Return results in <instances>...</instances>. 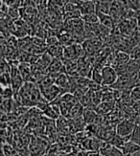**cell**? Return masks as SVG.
Listing matches in <instances>:
<instances>
[{
  "mask_svg": "<svg viewBox=\"0 0 140 156\" xmlns=\"http://www.w3.org/2000/svg\"><path fill=\"white\" fill-rule=\"evenodd\" d=\"M135 126H136V124L133 123L131 120H128V119L123 120L116 126V128H115L116 134L125 138L126 141L128 142L130 141V137L131 133L133 132V130H135Z\"/></svg>",
  "mask_w": 140,
  "mask_h": 156,
  "instance_id": "7a4b0ae2",
  "label": "cell"
},
{
  "mask_svg": "<svg viewBox=\"0 0 140 156\" xmlns=\"http://www.w3.org/2000/svg\"><path fill=\"white\" fill-rule=\"evenodd\" d=\"M95 2L102 3V4H111L114 0H94Z\"/></svg>",
  "mask_w": 140,
  "mask_h": 156,
  "instance_id": "44dd1931",
  "label": "cell"
},
{
  "mask_svg": "<svg viewBox=\"0 0 140 156\" xmlns=\"http://www.w3.org/2000/svg\"><path fill=\"white\" fill-rule=\"evenodd\" d=\"M121 151H123L124 155L131 156L132 154H135V152L140 151V146L135 144V143H133V142H131V141H128L125 143V145L122 147Z\"/></svg>",
  "mask_w": 140,
  "mask_h": 156,
  "instance_id": "ba28073f",
  "label": "cell"
},
{
  "mask_svg": "<svg viewBox=\"0 0 140 156\" xmlns=\"http://www.w3.org/2000/svg\"><path fill=\"white\" fill-rule=\"evenodd\" d=\"M80 12L82 16L90 15V13H96V4L94 0H85L80 6Z\"/></svg>",
  "mask_w": 140,
  "mask_h": 156,
  "instance_id": "8992f818",
  "label": "cell"
},
{
  "mask_svg": "<svg viewBox=\"0 0 140 156\" xmlns=\"http://www.w3.org/2000/svg\"><path fill=\"white\" fill-rule=\"evenodd\" d=\"M16 1L17 0H2V3L8 7H12L13 5H15L16 3Z\"/></svg>",
  "mask_w": 140,
  "mask_h": 156,
  "instance_id": "ffe728a7",
  "label": "cell"
},
{
  "mask_svg": "<svg viewBox=\"0 0 140 156\" xmlns=\"http://www.w3.org/2000/svg\"><path fill=\"white\" fill-rule=\"evenodd\" d=\"M131 59V55L129 53L118 52L115 56V64H128Z\"/></svg>",
  "mask_w": 140,
  "mask_h": 156,
  "instance_id": "30bf717a",
  "label": "cell"
},
{
  "mask_svg": "<svg viewBox=\"0 0 140 156\" xmlns=\"http://www.w3.org/2000/svg\"><path fill=\"white\" fill-rule=\"evenodd\" d=\"M130 141L140 146V126L139 125H136L135 130H133V132L131 133L130 137Z\"/></svg>",
  "mask_w": 140,
  "mask_h": 156,
  "instance_id": "e0dca14e",
  "label": "cell"
},
{
  "mask_svg": "<svg viewBox=\"0 0 140 156\" xmlns=\"http://www.w3.org/2000/svg\"><path fill=\"white\" fill-rule=\"evenodd\" d=\"M15 91L13 89L12 86H8V87H2V100H6V99H13L15 97Z\"/></svg>",
  "mask_w": 140,
  "mask_h": 156,
  "instance_id": "9a60e30c",
  "label": "cell"
},
{
  "mask_svg": "<svg viewBox=\"0 0 140 156\" xmlns=\"http://www.w3.org/2000/svg\"><path fill=\"white\" fill-rule=\"evenodd\" d=\"M98 16H99V20L101 24L106 27V29L109 28H112L113 27V19L109 15H106V13H102V12H96Z\"/></svg>",
  "mask_w": 140,
  "mask_h": 156,
  "instance_id": "9c48e42d",
  "label": "cell"
},
{
  "mask_svg": "<svg viewBox=\"0 0 140 156\" xmlns=\"http://www.w3.org/2000/svg\"><path fill=\"white\" fill-rule=\"evenodd\" d=\"M138 125L140 126V116H139V123H138Z\"/></svg>",
  "mask_w": 140,
  "mask_h": 156,
  "instance_id": "4316f807",
  "label": "cell"
},
{
  "mask_svg": "<svg viewBox=\"0 0 140 156\" xmlns=\"http://www.w3.org/2000/svg\"><path fill=\"white\" fill-rule=\"evenodd\" d=\"M99 152L102 156H123V151L120 148L112 146L109 142H103Z\"/></svg>",
  "mask_w": 140,
  "mask_h": 156,
  "instance_id": "5b68a950",
  "label": "cell"
},
{
  "mask_svg": "<svg viewBox=\"0 0 140 156\" xmlns=\"http://www.w3.org/2000/svg\"><path fill=\"white\" fill-rule=\"evenodd\" d=\"M11 81H12V87L14 89L15 93H18V91L20 90V88L24 84V79L21 75L20 71H19L18 67H12L11 71Z\"/></svg>",
  "mask_w": 140,
  "mask_h": 156,
  "instance_id": "277c9868",
  "label": "cell"
},
{
  "mask_svg": "<svg viewBox=\"0 0 140 156\" xmlns=\"http://www.w3.org/2000/svg\"><path fill=\"white\" fill-rule=\"evenodd\" d=\"M83 118L85 122V124L90 125V124H96L97 119L99 118V116H98V114L95 112V110H93L92 108L86 107L84 109Z\"/></svg>",
  "mask_w": 140,
  "mask_h": 156,
  "instance_id": "52a82bcc",
  "label": "cell"
},
{
  "mask_svg": "<svg viewBox=\"0 0 140 156\" xmlns=\"http://www.w3.org/2000/svg\"><path fill=\"white\" fill-rule=\"evenodd\" d=\"M4 156H15L17 151H16L15 147H13L9 144H2V152Z\"/></svg>",
  "mask_w": 140,
  "mask_h": 156,
  "instance_id": "4fadbf2b",
  "label": "cell"
},
{
  "mask_svg": "<svg viewBox=\"0 0 140 156\" xmlns=\"http://www.w3.org/2000/svg\"><path fill=\"white\" fill-rule=\"evenodd\" d=\"M16 103L26 107H34L45 98L42 96L41 88L33 81H25L18 93L13 98Z\"/></svg>",
  "mask_w": 140,
  "mask_h": 156,
  "instance_id": "6da1fadb",
  "label": "cell"
},
{
  "mask_svg": "<svg viewBox=\"0 0 140 156\" xmlns=\"http://www.w3.org/2000/svg\"><path fill=\"white\" fill-rule=\"evenodd\" d=\"M69 1H70V0H58V2H59V4H61L62 6H63V5L65 6Z\"/></svg>",
  "mask_w": 140,
  "mask_h": 156,
  "instance_id": "603a6c76",
  "label": "cell"
},
{
  "mask_svg": "<svg viewBox=\"0 0 140 156\" xmlns=\"http://www.w3.org/2000/svg\"><path fill=\"white\" fill-rule=\"evenodd\" d=\"M138 2H139V9H140V0H138Z\"/></svg>",
  "mask_w": 140,
  "mask_h": 156,
  "instance_id": "83f0119b",
  "label": "cell"
},
{
  "mask_svg": "<svg viewBox=\"0 0 140 156\" xmlns=\"http://www.w3.org/2000/svg\"><path fill=\"white\" fill-rule=\"evenodd\" d=\"M48 52H49V54H50L51 56L57 58V57H59L63 53V50L61 49V47H59V45H57V44H52L51 47L49 48V50H48Z\"/></svg>",
  "mask_w": 140,
  "mask_h": 156,
  "instance_id": "ac0fdd59",
  "label": "cell"
},
{
  "mask_svg": "<svg viewBox=\"0 0 140 156\" xmlns=\"http://www.w3.org/2000/svg\"><path fill=\"white\" fill-rule=\"evenodd\" d=\"M48 68H49L50 73L52 74H62L63 64L59 59H53Z\"/></svg>",
  "mask_w": 140,
  "mask_h": 156,
  "instance_id": "7c38bea8",
  "label": "cell"
},
{
  "mask_svg": "<svg viewBox=\"0 0 140 156\" xmlns=\"http://www.w3.org/2000/svg\"><path fill=\"white\" fill-rule=\"evenodd\" d=\"M83 20L85 21L88 24H97L98 22H100L99 20V16L97 13H90V15H85L83 16Z\"/></svg>",
  "mask_w": 140,
  "mask_h": 156,
  "instance_id": "5bb4252c",
  "label": "cell"
},
{
  "mask_svg": "<svg viewBox=\"0 0 140 156\" xmlns=\"http://www.w3.org/2000/svg\"><path fill=\"white\" fill-rule=\"evenodd\" d=\"M136 77H137L138 81H140V69H139V71H138V72H137V74H136Z\"/></svg>",
  "mask_w": 140,
  "mask_h": 156,
  "instance_id": "cb8c5ba5",
  "label": "cell"
},
{
  "mask_svg": "<svg viewBox=\"0 0 140 156\" xmlns=\"http://www.w3.org/2000/svg\"><path fill=\"white\" fill-rule=\"evenodd\" d=\"M131 156H140V151H137V152H135V154H132Z\"/></svg>",
  "mask_w": 140,
  "mask_h": 156,
  "instance_id": "d4e9b609",
  "label": "cell"
},
{
  "mask_svg": "<svg viewBox=\"0 0 140 156\" xmlns=\"http://www.w3.org/2000/svg\"><path fill=\"white\" fill-rule=\"evenodd\" d=\"M109 142V143H110L112 146H114V147L120 148V150H122V147H124V145H125V143H126L127 141H126L125 138H123V137L120 136V135L115 134L114 136H113Z\"/></svg>",
  "mask_w": 140,
  "mask_h": 156,
  "instance_id": "8fae6325",
  "label": "cell"
},
{
  "mask_svg": "<svg viewBox=\"0 0 140 156\" xmlns=\"http://www.w3.org/2000/svg\"><path fill=\"white\" fill-rule=\"evenodd\" d=\"M131 96L133 99V101H140V87L135 86L131 90Z\"/></svg>",
  "mask_w": 140,
  "mask_h": 156,
  "instance_id": "d6986e66",
  "label": "cell"
},
{
  "mask_svg": "<svg viewBox=\"0 0 140 156\" xmlns=\"http://www.w3.org/2000/svg\"><path fill=\"white\" fill-rule=\"evenodd\" d=\"M91 80H93L94 83L102 85L103 83V78H102V70H98L97 68H94L92 70V77Z\"/></svg>",
  "mask_w": 140,
  "mask_h": 156,
  "instance_id": "2e32d148",
  "label": "cell"
},
{
  "mask_svg": "<svg viewBox=\"0 0 140 156\" xmlns=\"http://www.w3.org/2000/svg\"><path fill=\"white\" fill-rule=\"evenodd\" d=\"M102 78H103L102 85L111 87L117 81L119 75L116 72L114 67L109 65V66H105L104 68H102Z\"/></svg>",
  "mask_w": 140,
  "mask_h": 156,
  "instance_id": "3957f363",
  "label": "cell"
},
{
  "mask_svg": "<svg viewBox=\"0 0 140 156\" xmlns=\"http://www.w3.org/2000/svg\"><path fill=\"white\" fill-rule=\"evenodd\" d=\"M76 156H88V151H84V150L82 151H79Z\"/></svg>",
  "mask_w": 140,
  "mask_h": 156,
  "instance_id": "7402d4cb",
  "label": "cell"
},
{
  "mask_svg": "<svg viewBox=\"0 0 140 156\" xmlns=\"http://www.w3.org/2000/svg\"><path fill=\"white\" fill-rule=\"evenodd\" d=\"M15 156H22V155H21V154H19V153L17 152V153H16V154Z\"/></svg>",
  "mask_w": 140,
  "mask_h": 156,
  "instance_id": "484cf974",
  "label": "cell"
}]
</instances>
